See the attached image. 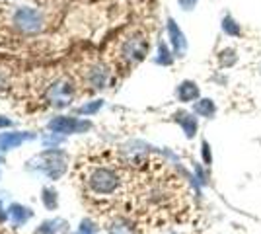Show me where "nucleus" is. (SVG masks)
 Returning a JSON list of instances; mask_svg holds the SVG:
<instances>
[{"mask_svg":"<svg viewBox=\"0 0 261 234\" xmlns=\"http://www.w3.org/2000/svg\"><path fill=\"white\" fill-rule=\"evenodd\" d=\"M78 181L82 186V193L96 201L115 199L123 190L125 176L123 168L108 160L106 154L94 158V156H82L76 166Z\"/></svg>","mask_w":261,"mask_h":234,"instance_id":"1","label":"nucleus"},{"mask_svg":"<svg viewBox=\"0 0 261 234\" xmlns=\"http://www.w3.org/2000/svg\"><path fill=\"white\" fill-rule=\"evenodd\" d=\"M88 123L78 121L76 117H55L53 121H49V129L53 133L59 135H66V133H76V131H82L86 129Z\"/></svg>","mask_w":261,"mask_h":234,"instance_id":"2","label":"nucleus"},{"mask_svg":"<svg viewBox=\"0 0 261 234\" xmlns=\"http://www.w3.org/2000/svg\"><path fill=\"white\" fill-rule=\"evenodd\" d=\"M14 22L18 23V28H22L23 32H37L41 28V18L39 14L32 8H22L16 12Z\"/></svg>","mask_w":261,"mask_h":234,"instance_id":"3","label":"nucleus"},{"mask_svg":"<svg viewBox=\"0 0 261 234\" xmlns=\"http://www.w3.org/2000/svg\"><path fill=\"white\" fill-rule=\"evenodd\" d=\"M146 41L141 39V37H133L129 39L125 47H123V55L125 59H129V61H141L142 57L146 55Z\"/></svg>","mask_w":261,"mask_h":234,"instance_id":"4","label":"nucleus"},{"mask_svg":"<svg viewBox=\"0 0 261 234\" xmlns=\"http://www.w3.org/2000/svg\"><path fill=\"white\" fill-rule=\"evenodd\" d=\"M70 96H72V90H70V84L68 82H59L55 84L53 88L49 90V98L55 106H66L70 103Z\"/></svg>","mask_w":261,"mask_h":234,"instance_id":"5","label":"nucleus"},{"mask_svg":"<svg viewBox=\"0 0 261 234\" xmlns=\"http://www.w3.org/2000/svg\"><path fill=\"white\" fill-rule=\"evenodd\" d=\"M168 35H170V39H172L175 55L181 57L185 53V49H187V41H185V35L181 34V30L177 28V23H175L172 18L168 20Z\"/></svg>","mask_w":261,"mask_h":234,"instance_id":"6","label":"nucleus"},{"mask_svg":"<svg viewBox=\"0 0 261 234\" xmlns=\"http://www.w3.org/2000/svg\"><path fill=\"white\" fill-rule=\"evenodd\" d=\"M199 98V86L191 80H185L177 86V100L179 101H193Z\"/></svg>","mask_w":261,"mask_h":234,"instance_id":"7","label":"nucleus"},{"mask_svg":"<svg viewBox=\"0 0 261 234\" xmlns=\"http://www.w3.org/2000/svg\"><path fill=\"white\" fill-rule=\"evenodd\" d=\"M32 139L30 133H6L0 135V148L2 150H8V148H14V146L22 145L23 141Z\"/></svg>","mask_w":261,"mask_h":234,"instance_id":"8","label":"nucleus"},{"mask_svg":"<svg viewBox=\"0 0 261 234\" xmlns=\"http://www.w3.org/2000/svg\"><path fill=\"white\" fill-rule=\"evenodd\" d=\"M175 121L184 127L185 135H187L189 139L197 133V119L193 115H189V113H185V112H179V113H175Z\"/></svg>","mask_w":261,"mask_h":234,"instance_id":"9","label":"nucleus"},{"mask_svg":"<svg viewBox=\"0 0 261 234\" xmlns=\"http://www.w3.org/2000/svg\"><path fill=\"white\" fill-rule=\"evenodd\" d=\"M193 112H195L197 115H201V117H213V115L217 113V106H215V101H213V100L203 98V100L195 101Z\"/></svg>","mask_w":261,"mask_h":234,"instance_id":"10","label":"nucleus"},{"mask_svg":"<svg viewBox=\"0 0 261 234\" xmlns=\"http://www.w3.org/2000/svg\"><path fill=\"white\" fill-rule=\"evenodd\" d=\"M222 32L228 34L230 37H240L242 35V30H240V23L232 18V16H226L222 20Z\"/></svg>","mask_w":261,"mask_h":234,"instance_id":"11","label":"nucleus"},{"mask_svg":"<svg viewBox=\"0 0 261 234\" xmlns=\"http://www.w3.org/2000/svg\"><path fill=\"white\" fill-rule=\"evenodd\" d=\"M90 82H92L94 88H103V84L108 82V70H103V68H94V70L90 72Z\"/></svg>","mask_w":261,"mask_h":234,"instance_id":"12","label":"nucleus"},{"mask_svg":"<svg viewBox=\"0 0 261 234\" xmlns=\"http://www.w3.org/2000/svg\"><path fill=\"white\" fill-rule=\"evenodd\" d=\"M10 215L14 217L16 224H20V223H23L28 217H30V211H28V209H23V207H18V205H14V207H10Z\"/></svg>","mask_w":261,"mask_h":234,"instance_id":"13","label":"nucleus"},{"mask_svg":"<svg viewBox=\"0 0 261 234\" xmlns=\"http://www.w3.org/2000/svg\"><path fill=\"white\" fill-rule=\"evenodd\" d=\"M236 63V53L232 51V49H224L222 53H220V65L222 67H232Z\"/></svg>","mask_w":261,"mask_h":234,"instance_id":"14","label":"nucleus"},{"mask_svg":"<svg viewBox=\"0 0 261 234\" xmlns=\"http://www.w3.org/2000/svg\"><path fill=\"white\" fill-rule=\"evenodd\" d=\"M158 63H162V65H172V55L168 53V49H166V45H160V57H158Z\"/></svg>","mask_w":261,"mask_h":234,"instance_id":"15","label":"nucleus"},{"mask_svg":"<svg viewBox=\"0 0 261 234\" xmlns=\"http://www.w3.org/2000/svg\"><path fill=\"white\" fill-rule=\"evenodd\" d=\"M99 108H101V101H94V103L82 106V108H80V113H94V112H98Z\"/></svg>","mask_w":261,"mask_h":234,"instance_id":"16","label":"nucleus"},{"mask_svg":"<svg viewBox=\"0 0 261 234\" xmlns=\"http://www.w3.org/2000/svg\"><path fill=\"white\" fill-rule=\"evenodd\" d=\"M203 160H205V164H211V162H213V158H211V150H208V143H207V141H203Z\"/></svg>","mask_w":261,"mask_h":234,"instance_id":"17","label":"nucleus"},{"mask_svg":"<svg viewBox=\"0 0 261 234\" xmlns=\"http://www.w3.org/2000/svg\"><path fill=\"white\" fill-rule=\"evenodd\" d=\"M197 4V0H179V6L184 10H193V6Z\"/></svg>","mask_w":261,"mask_h":234,"instance_id":"18","label":"nucleus"},{"mask_svg":"<svg viewBox=\"0 0 261 234\" xmlns=\"http://www.w3.org/2000/svg\"><path fill=\"white\" fill-rule=\"evenodd\" d=\"M78 234H94V230L90 228V224H82V228L78 230Z\"/></svg>","mask_w":261,"mask_h":234,"instance_id":"19","label":"nucleus"},{"mask_svg":"<svg viewBox=\"0 0 261 234\" xmlns=\"http://www.w3.org/2000/svg\"><path fill=\"white\" fill-rule=\"evenodd\" d=\"M111 234H129V232H127V228H125V226H115V228L111 230Z\"/></svg>","mask_w":261,"mask_h":234,"instance_id":"20","label":"nucleus"},{"mask_svg":"<svg viewBox=\"0 0 261 234\" xmlns=\"http://www.w3.org/2000/svg\"><path fill=\"white\" fill-rule=\"evenodd\" d=\"M8 125H10V121L6 117H0V127H8Z\"/></svg>","mask_w":261,"mask_h":234,"instance_id":"21","label":"nucleus"}]
</instances>
